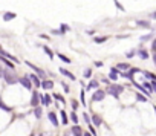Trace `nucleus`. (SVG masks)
Returning <instances> with one entry per match:
<instances>
[{"mask_svg":"<svg viewBox=\"0 0 156 136\" xmlns=\"http://www.w3.org/2000/svg\"><path fill=\"white\" fill-rule=\"evenodd\" d=\"M124 89H123V86H118V84H109V87H107V93L109 95H112V97H115V98H118L120 97V93L123 92Z\"/></svg>","mask_w":156,"mask_h":136,"instance_id":"f257e3e1","label":"nucleus"},{"mask_svg":"<svg viewBox=\"0 0 156 136\" xmlns=\"http://www.w3.org/2000/svg\"><path fill=\"white\" fill-rule=\"evenodd\" d=\"M2 77L5 78V81H6L8 84H16V83H17V78L12 75L8 69H3V71H2Z\"/></svg>","mask_w":156,"mask_h":136,"instance_id":"f03ea898","label":"nucleus"},{"mask_svg":"<svg viewBox=\"0 0 156 136\" xmlns=\"http://www.w3.org/2000/svg\"><path fill=\"white\" fill-rule=\"evenodd\" d=\"M31 77H22L20 80H19V83L25 87V89H28V90H31L32 89V83H31Z\"/></svg>","mask_w":156,"mask_h":136,"instance_id":"7ed1b4c3","label":"nucleus"},{"mask_svg":"<svg viewBox=\"0 0 156 136\" xmlns=\"http://www.w3.org/2000/svg\"><path fill=\"white\" fill-rule=\"evenodd\" d=\"M40 101H42V95L38 93V92H32V97H31V106H32V107H37Z\"/></svg>","mask_w":156,"mask_h":136,"instance_id":"20e7f679","label":"nucleus"},{"mask_svg":"<svg viewBox=\"0 0 156 136\" xmlns=\"http://www.w3.org/2000/svg\"><path fill=\"white\" fill-rule=\"evenodd\" d=\"M104 98H106V92H103V90H100V89L92 95V100H94V101H103Z\"/></svg>","mask_w":156,"mask_h":136,"instance_id":"39448f33","label":"nucleus"},{"mask_svg":"<svg viewBox=\"0 0 156 136\" xmlns=\"http://www.w3.org/2000/svg\"><path fill=\"white\" fill-rule=\"evenodd\" d=\"M118 75H120V69H118V67H112V69H110V80L112 81H116V80H118Z\"/></svg>","mask_w":156,"mask_h":136,"instance_id":"423d86ee","label":"nucleus"},{"mask_svg":"<svg viewBox=\"0 0 156 136\" xmlns=\"http://www.w3.org/2000/svg\"><path fill=\"white\" fill-rule=\"evenodd\" d=\"M26 66H29V67H31V69H32V71H35V74H37V75H40L42 78L45 77V72H43L42 69H38V67H37V66H34L32 63H29V61H26Z\"/></svg>","mask_w":156,"mask_h":136,"instance_id":"0eeeda50","label":"nucleus"},{"mask_svg":"<svg viewBox=\"0 0 156 136\" xmlns=\"http://www.w3.org/2000/svg\"><path fill=\"white\" fill-rule=\"evenodd\" d=\"M48 118H49V121L52 122V126H54V127H58V119H57V115H55L54 112H49Z\"/></svg>","mask_w":156,"mask_h":136,"instance_id":"6e6552de","label":"nucleus"},{"mask_svg":"<svg viewBox=\"0 0 156 136\" xmlns=\"http://www.w3.org/2000/svg\"><path fill=\"white\" fill-rule=\"evenodd\" d=\"M60 72H61L64 77H68V78H71V80H74V81L77 80V78H75V75H74V74H71L68 69H63V67H60Z\"/></svg>","mask_w":156,"mask_h":136,"instance_id":"1a4fd4ad","label":"nucleus"},{"mask_svg":"<svg viewBox=\"0 0 156 136\" xmlns=\"http://www.w3.org/2000/svg\"><path fill=\"white\" fill-rule=\"evenodd\" d=\"M72 135H74V136H83V132H81V127L75 124V126L72 127Z\"/></svg>","mask_w":156,"mask_h":136,"instance_id":"9d476101","label":"nucleus"},{"mask_svg":"<svg viewBox=\"0 0 156 136\" xmlns=\"http://www.w3.org/2000/svg\"><path fill=\"white\" fill-rule=\"evenodd\" d=\"M92 124H94L95 127H100V126L103 124V121H101V118H100L98 115H95V116H92Z\"/></svg>","mask_w":156,"mask_h":136,"instance_id":"9b49d317","label":"nucleus"},{"mask_svg":"<svg viewBox=\"0 0 156 136\" xmlns=\"http://www.w3.org/2000/svg\"><path fill=\"white\" fill-rule=\"evenodd\" d=\"M12 19H16V14H14V12H5V14H3V20H5V22H9V20H12Z\"/></svg>","mask_w":156,"mask_h":136,"instance_id":"f8f14e48","label":"nucleus"},{"mask_svg":"<svg viewBox=\"0 0 156 136\" xmlns=\"http://www.w3.org/2000/svg\"><path fill=\"white\" fill-rule=\"evenodd\" d=\"M51 97H49V95H42V104L43 106H49L51 104Z\"/></svg>","mask_w":156,"mask_h":136,"instance_id":"ddd939ff","label":"nucleus"},{"mask_svg":"<svg viewBox=\"0 0 156 136\" xmlns=\"http://www.w3.org/2000/svg\"><path fill=\"white\" fill-rule=\"evenodd\" d=\"M29 77H31L32 83H34V84H35L37 87H40V86H42V81H40V78H38L37 75H29Z\"/></svg>","mask_w":156,"mask_h":136,"instance_id":"4468645a","label":"nucleus"},{"mask_svg":"<svg viewBox=\"0 0 156 136\" xmlns=\"http://www.w3.org/2000/svg\"><path fill=\"white\" fill-rule=\"evenodd\" d=\"M136 25H138V26H141V28H147V29L152 26L149 22H144V20H138V22H136Z\"/></svg>","mask_w":156,"mask_h":136,"instance_id":"2eb2a0df","label":"nucleus"},{"mask_svg":"<svg viewBox=\"0 0 156 136\" xmlns=\"http://www.w3.org/2000/svg\"><path fill=\"white\" fill-rule=\"evenodd\" d=\"M42 87L43 89H52L54 87V83H52V81H42Z\"/></svg>","mask_w":156,"mask_h":136,"instance_id":"dca6fc26","label":"nucleus"},{"mask_svg":"<svg viewBox=\"0 0 156 136\" xmlns=\"http://www.w3.org/2000/svg\"><path fill=\"white\" fill-rule=\"evenodd\" d=\"M34 115H35L37 119H40V118H42V107H38V106H37V107L34 109Z\"/></svg>","mask_w":156,"mask_h":136,"instance_id":"f3484780","label":"nucleus"},{"mask_svg":"<svg viewBox=\"0 0 156 136\" xmlns=\"http://www.w3.org/2000/svg\"><path fill=\"white\" fill-rule=\"evenodd\" d=\"M138 54H139V57H141L142 60H147V58H149V52H147V51H144V49H141Z\"/></svg>","mask_w":156,"mask_h":136,"instance_id":"a211bd4d","label":"nucleus"},{"mask_svg":"<svg viewBox=\"0 0 156 136\" xmlns=\"http://www.w3.org/2000/svg\"><path fill=\"white\" fill-rule=\"evenodd\" d=\"M2 55H3V57H6V58H11V60H12V61H14V63H19V60H17L16 57H12V55H9V54H8L6 51H2Z\"/></svg>","mask_w":156,"mask_h":136,"instance_id":"6ab92c4d","label":"nucleus"},{"mask_svg":"<svg viewBox=\"0 0 156 136\" xmlns=\"http://www.w3.org/2000/svg\"><path fill=\"white\" fill-rule=\"evenodd\" d=\"M136 100H138L139 103H147V98H146L142 93H136Z\"/></svg>","mask_w":156,"mask_h":136,"instance_id":"aec40b11","label":"nucleus"},{"mask_svg":"<svg viewBox=\"0 0 156 136\" xmlns=\"http://www.w3.org/2000/svg\"><path fill=\"white\" fill-rule=\"evenodd\" d=\"M43 51H45V52L48 54V55H49V58H54V52H52L48 46H43Z\"/></svg>","mask_w":156,"mask_h":136,"instance_id":"412c9836","label":"nucleus"},{"mask_svg":"<svg viewBox=\"0 0 156 136\" xmlns=\"http://www.w3.org/2000/svg\"><path fill=\"white\" fill-rule=\"evenodd\" d=\"M118 69H121V71H127V69H130V66H129L127 63H120V64H118Z\"/></svg>","mask_w":156,"mask_h":136,"instance_id":"4be33fe9","label":"nucleus"},{"mask_svg":"<svg viewBox=\"0 0 156 136\" xmlns=\"http://www.w3.org/2000/svg\"><path fill=\"white\" fill-rule=\"evenodd\" d=\"M61 121H63V124H68V122H69V119H68V115H66V112H63V110H61Z\"/></svg>","mask_w":156,"mask_h":136,"instance_id":"5701e85b","label":"nucleus"},{"mask_svg":"<svg viewBox=\"0 0 156 136\" xmlns=\"http://www.w3.org/2000/svg\"><path fill=\"white\" fill-rule=\"evenodd\" d=\"M58 58L61 61H64V63H71V58H68L66 55H63V54H58Z\"/></svg>","mask_w":156,"mask_h":136,"instance_id":"b1692460","label":"nucleus"},{"mask_svg":"<svg viewBox=\"0 0 156 136\" xmlns=\"http://www.w3.org/2000/svg\"><path fill=\"white\" fill-rule=\"evenodd\" d=\"M2 61H3V63H5V64H6L8 67H9V69H12V71H14V64H12L11 61H8L6 58H2Z\"/></svg>","mask_w":156,"mask_h":136,"instance_id":"393cba45","label":"nucleus"},{"mask_svg":"<svg viewBox=\"0 0 156 136\" xmlns=\"http://www.w3.org/2000/svg\"><path fill=\"white\" fill-rule=\"evenodd\" d=\"M89 89H98V81H90Z\"/></svg>","mask_w":156,"mask_h":136,"instance_id":"a878e982","label":"nucleus"},{"mask_svg":"<svg viewBox=\"0 0 156 136\" xmlns=\"http://www.w3.org/2000/svg\"><path fill=\"white\" fill-rule=\"evenodd\" d=\"M54 98H55L57 101H61V103H64V98L61 97V95H58V93H54Z\"/></svg>","mask_w":156,"mask_h":136,"instance_id":"bb28decb","label":"nucleus"},{"mask_svg":"<svg viewBox=\"0 0 156 136\" xmlns=\"http://www.w3.org/2000/svg\"><path fill=\"white\" fill-rule=\"evenodd\" d=\"M80 101H81V104H84V106H86V100H84V90H81V93H80Z\"/></svg>","mask_w":156,"mask_h":136,"instance_id":"cd10ccee","label":"nucleus"},{"mask_svg":"<svg viewBox=\"0 0 156 136\" xmlns=\"http://www.w3.org/2000/svg\"><path fill=\"white\" fill-rule=\"evenodd\" d=\"M106 40H107L106 37H101V38H98V37H97V38H95V43H104Z\"/></svg>","mask_w":156,"mask_h":136,"instance_id":"c85d7f7f","label":"nucleus"},{"mask_svg":"<svg viewBox=\"0 0 156 136\" xmlns=\"http://www.w3.org/2000/svg\"><path fill=\"white\" fill-rule=\"evenodd\" d=\"M84 77H86V78H90V77H92V71H90V69H86V71H84Z\"/></svg>","mask_w":156,"mask_h":136,"instance_id":"c756f323","label":"nucleus"},{"mask_svg":"<svg viewBox=\"0 0 156 136\" xmlns=\"http://www.w3.org/2000/svg\"><path fill=\"white\" fill-rule=\"evenodd\" d=\"M0 107H2V109H3L5 112H11V109H9V107H8V106H6L5 103H2V104H0Z\"/></svg>","mask_w":156,"mask_h":136,"instance_id":"7c9ffc66","label":"nucleus"},{"mask_svg":"<svg viewBox=\"0 0 156 136\" xmlns=\"http://www.w3.org/2000/svg\"><path fill=\"white\" fill-rule=\"evenodd\" d=\"M71 119L74 121V124H77V122H78V116H77L74 112H72V115H71Z\"/></svg>","mask_w":156,"mask_h":136,"instance_id":"2f4dec72","label":"nucleus"},{"mask_svg":"<svg viewBox=\"0 0 156 136\" xmlns=\"http://www.w3.org/2000/svg\"><path fill=\"white\" fill-rule=\"evenodd\" d=\"M150 38H152V34H147V35H142V37H141L142 42H146V40H150Z\"/></svg>","mask_w":156,"mask_h":136,"instance_id":"473e14b6","label":"nucleus"},{"mask_svg":"<svg viewBox=\"0 0 156 136\" xmlns=\"http://www.w3.org/2000/svg\"><path fill=\"white\" fill-rule=\"evenodd\" d=\"M89 132L92 133L94 136H97V132H95V127H94V126H89Z\"/></svg>","mask_w":156,"mask_h":136,"instance_id":"72a5a7b5","label":"nucleus"},{"mask_svg":"<svg viewBox=\"0 0 156 136\" xmlns=\"http://www.w3.org/2000/svg\"><path fill=\"white\" fill-rule=\"evenodd\" d=\"M68 29H69V28H68V26H66V25H63V26H61V28H60V31H61V34H64V32H66Z\"/></svg>","mask_w":156,"mask_h":136,"instance_id":"f704fd0d","label":"nucleus"},{"mask_svg":"<svg viewBox=\"0 0 156 136\" xmlns=\"http://www.w3.org/2000/svg\"><path fill=\"white\" fill-rule=\"evenodd\" d=\"M61 86H63V89H64V92H69V86H68L66 83H63V81H61Z\"/></svg>","mask_w":156,"mask_h":136,"instance_id":"c9c22d12","label":"nucleus"},{"mask_svg":"<svg viewBox=\"0 0 156 136\" xmlns=\"http://www.w3.org/2000/svg\"><path fill=\"white\" fill-rule=\"evenodd\" d=\"M72 109H74V110L78 109V101H72Z\"/></svg>","mask_w":156,"mask_h":136,"instance_id":"e433bc0d","label":"nucleus"},{"mask_svg":"<svg viewBox=\"0 0 156 136\" xmlns=\"http://www.w3.org/2000/svg\"><path fill=\"white\" fill-rule=\"evenodd\" d=\"M115 5L118 6V8H120L121 11H124V6H121V5H120V2H118V0H115Z\"/></svg>","mask_w":156,"mask_h":136,"instance_id":"4c0bfd02","label":"nucleus"},{"mask_svg":"<svg viewBox=\"0 0 156 136\" xmlns=\"http://www.w3.org/2000/svg\"><path fill=\"white\" fill-rule=\"evenodd\" d=\"M83 118H84V121H86V122H90V118L87 116V113H86V112H84V115H83Z\"/></svg>","mask_w":156,"mask_h":136,"instance_id":"58836bf2","label":"nucleus"},{"mask_svg":"<svg viewBox=\"0 0 156 136\" xmlns=\"http://www.w3.org/2000/svg\"><path fill=\"white\" fill-rule=\"evenodd\" d=\"M152 49H153V52H156V38L153 40V45H152Z\"/></svg>","mask_w":156,"mask_h":136,"instance_id":"ea45409f","label":"nucleus"},{"mask_svg":"<svg viewBox=\"0 0 156 136\" xmlns=\"http://www.w3.org/2000/svg\"><path fill=\"white\" fill-rule=\"evenodd\" d=\"M152 86H153V92H156V80L152 81Z\"/></svg>","mask_w":156,"mask_h":136,"instance_id":"a19ab883","label":"nucleus"},{"mask_svg":"<svg viewBox=\"0 0 156 136\" xmlns=\"http://www.w3.org/2000/svg\"><path fill=\"white\" fill-rule=\"evenodd\" d=\"M95 66H97V67H101L103 63H101V61H95Z\"/></svg>","mask_w":156,"mask_h":136,"instance_id":"79ce46f5","label":"nucleus"},{"mask_svg":"<svg viewBox=\"0 0 156 136\" xmlns=\"http://www.w3.org/2000/svg\"><path fill=\"white\" fill-rule=\"evenodd\" d=\"M133 55H135V51H132V52H129V54H127V57H133Z\"/></svg>","mask_w":156,"mask_h":136,"instance_id":"37998d69","label":"nucleus"},{"mask_svg":"<svg viewBox=\"0 0 156 136\" xmlns=\"http://www.w3.org/2000/svg\"><path fill=\"white\" fill-rule=\"evenodd\" d=\"M83 136H94V135H92V133H89V132H86V133H84Z\"/></svg>","mask_w":156,"mask_h":136,"instance_id":"c03bdc74","label":"nucleus"},{"mask_svg":"<svg viewBox=\"0 0 156 136\" xmlns=\"http://www.w3.org/2000/svg\"><path fill=\"white\" fill-rule=\"evenodd\" d=\"M152 17H153V19H156V12H153V14H152Z\"/></svg>","mask_w":156,"mask_h":136,"instance_id":"a18cd8bd","label":"nucleus"},{"mask_svg":"<svg viewBox=\"0 0 156 136\" xmlns=\"http://www.w3.org/2000/svg\"><path fill=\"white\" fill-rule=\"evenodd\" d=\"M153 61H155V64H156V54H155V57H153Z\"/></svg>","mask_w":156,"mask_h":136,"instance_id":"49530a36","label":"nucleus"},{"mask_svg":"<svg viewBox=\"0 0 156 136\" xmlns=\"http://www.w3.org/2000/svg\"><path fill=\"white\" fill-rule=\"evenodd\" d=\"M40 136H48V135H46V133H42V135H40Z\"/></svg>","mask_w":156,"mask_h":136,"instance_id":"de8ad7c7","label":"nucleus"},{"mask_svg":"<svg viewBox=\"0 0 156 136\" xmlns=\"http://www.w3.org/2000/svg\"><path fill=\"white\" fill-rule=\"evenodd\" d=\"M155 112H156V107H155Z\"/></svg>","mask_w":156,"mask_h":136,"instance_id":"09e8293b","label":"nucleus"}]
</instances>
